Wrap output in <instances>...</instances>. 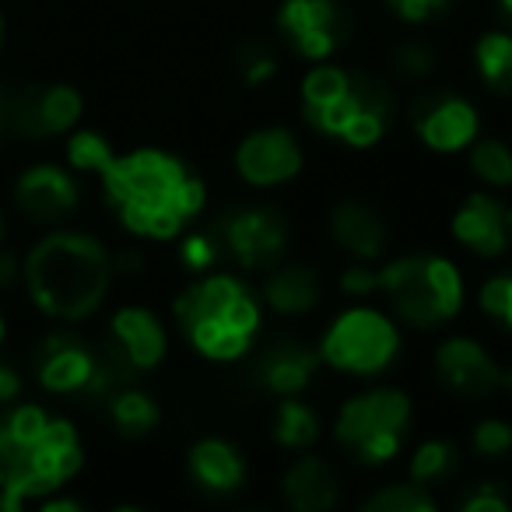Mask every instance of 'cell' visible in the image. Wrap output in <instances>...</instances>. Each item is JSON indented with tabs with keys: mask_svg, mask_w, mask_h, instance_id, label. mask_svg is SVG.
Masks as SVG:
<instances>
[{
	"mask_svg": "<svg viewBox=\"0 0 512 512\" xmlns=\"http://www.w3.org/2000/svg\"><path fill=\"white\" fill-rule=\"evenodd\" d=\"M221 249H225V242H221L218 232H190L179 242V260H183L190 271L207 274V267L218 264Z\"/></svg>",
	"mask_w": 512,
	"mask_h": 512,
	"instance_id": "obj_32",
	"label": "cell"
},
{
	"mask_svg": "<svg viewBox=\"0 0 512 512\" xmlns=\"http://www.w3.org/2000/svg\"><path fill=\"white\" fill-rule=\"evenodd\" d=\"M330 235L355 260H376V256H383L390 228H386V218L372 204H365V200H341L330 211Z\"/></svg>",
	"mask_w": 512,
	"mask_h": 512,
	"instance_id": "obj_19",
	"label": "cell"
},
{
	"mask_svg": "<svg viewBox=\"0 0 512 512\" xmlns=\"http://www.w3.org/2000/svg\"><path fill=\"white\" fill-rule=\"evenodd\" d=\"M365 509H376V512H435V498L432 488L418 481H407V484H386L379 488L376 495L365 498Z\"/></svg>",
	"mask_w": 512,
	"mask_h": 512,
	"instance_id": "obj_29",
	"label": "cell"
},
{
	"mask_svg": "<svg viewBox=\"0 0 512 512\" xmlns=\"http://www.w3.org/2000/svg\"><path fill=\"white\" fill-rule=\"evenodd\" d=\"M393 60H397V71L404 74V78H425L435 67V53L428 50L425 43H404Z\"/></svg>",
	"mask_w": 512,
	"mask_h": 512,
	"instance_id": "obj_37",
	"label": "cell"
},
{
	"mask_svg": "<svg viewBox=\"0 0 512 512\" xmlns=\"http://www.w3.org/2000/svg\"><path fill=\"white\" fill-rule=\"evenodd\" d=\"M320 365V351H309L299 341H278L264 351L260 358V383L278 397H299L316 376Z\"/></svg>",
	"mask_w": 512,
	"mask_h": 512,
	"instance_id": "obj_20",
	"label": "cell"
},
{
	"mask_svg": "<svg viewBox=\"0 0 512 512\" xmlns=\"http://www.w3.org/2000/svg\"><path fill=\"white\" fill-rule=\"evenodd\" d=\"M474 453L484 456V460H502V456L512 453V425L502 418H488L474 428Z\"/></svg>",
	"mask_w": 512,
	"mask_h": 512,
	"instance_id": "obj_34",
	"label": "cell"
},
{
	"mask_svg": "<svg viewBox=\"0 0 512 512\" xmlns=\"http://www.w3.org/2000/svg\"><path fill=\"white\" fill-rule=\"evenodd\" d=\"M453 239L474 256H502L512 246V211L498 197L470 193L453 214Z\"/></svg>",
	"mask_w": 512,
	"mask_h": 512,
	"instance_id": "obj_17",
	"label": "cell"
},
{
	"mask_svg": "<svg viewBox=\"0 0 512 512\" xmlns=\"http://www.w3.org/2000/svg\"><path fill=\"white\" fill-rule=\"evenodd\" d=\"M502 390L512 393V365H509V369H502Z\"/></svg>",
	"mask_w": 512,
	"mask_h": 512,
	"instance_id": "obj_41",
	"label": "cell"
},
{
	"mask_svg": "<svg viewBox=\"0 0 512 512\" xmlns=\"http://www.w3.org/2000/svg\"><path fill=\"white\" fill-rule=\"evenodd\" d=\"M470 169L488 186H512V148L498 137H481L470 144Z\"/></svg>",
	"mask_w": 512,
	"mask_h": 512,
	"instance_id": "obj_28",
	"label": "cell"
},
{
	"mask_svg": "<svg viewBox=\"0 0 512 512\" xmlns=\"http://www.w3.org/2000/svg\"><path fill=\"white\" fill-rule=\"evenodd\" d=\"M502 8H505V11H509V15H512V0H502Z\"/></svg>",
	"mask_w": 512,
	"mask_h": 512,
	"instance_id": "obj_43",
	"label": "cell"
},
{
	"mask_svg": "<svg viewBox=\"0 0 512 512\" xmlns=\"http://www.w3.org/2000/svg\"><path fill=\"white\" fill-rule=\"evenodd\" d=\"M18 390H22V379L11 365H0V400H15Z\"/></svg>",
	"mask_w": 512,
	"mask_h": 512,
	"instance_id": "obj_39",
	"label": "cell"
},
{
	"mask_svg": "<svg viewBox=\"0 0 512 512\" xmlns=\"http://www.w3.org/2000/svg\"><path fill=\"white\" fill-rule=\"evenodd\" d=\"M0 253H4V218H0Z\"/></svg>",
	"mask_w": 512,
	"mask_h": 512,
	"instance_id": "obj_42",
	"label": "cell"
},
{
	"mask_svg": "<svg viewBox=\"0 0 512 512\" xmlns=\"http://www.w3.org/2000/svg\"><path fill=\"white\" fill-rule=\"evenodd\" d=\"M8 127V95H0V130Z\"/></svg>",
	"mask_w": 512,
	"mask_h": 512,
	"instance_id": "obj_40",
	"label": "cell"
},
{
	"mask_svg": "<svg viewBox=\"0 0 512 512\" xmlns=\"http://www.w3.org/2000/svg\"><path fill=\"white\" fill-rule=\"evenodd\" d=\"M36 376L46 390L53 393H88L95 379V365H99V351L88 348V341L74 334H50L46 341H39L36 355Z\"/></svg>",
	"mask_w": 512,
	"mask_h": 512,
	"instance_id": "obj_16",
	"label": "cell"
},
{
	"mask_svg": "<svg viewBox=\"0 0 512 512\" xmlns=\"http://www.w3.org/2000/svg\"><path fill=\"white\" fill-rule=\"evenodd\" d=\"M15 200L29 218L57 221L78 207V183L57 165H36V169L22 172L15 186Z\"/></svg>",
	"mask_w": 512,
	"mask_h": 512,
	"instance_id": "obj_18",
	"label": "cell"
},
{
	"mask_svg": "<svg viewBox=\"0 0 512 512\" xmlns=\"http://www.w3.org/2000/svg\"><path fill=\"white\" fill-rule=\"evenodd\" d=\"M460 474V449L449 439H428L414 449L411 456V481L435 488V484H449Z\"/></svg>",
	"mask_w": 512,
	"mask_h": 512,
	"instance_id": "obj_26",
	"label": "cell"
},
{
	"mask_svg": "<svg viewBox=\"0 0 512 512\" xmlns=\"http://www.w3.org/2000/svg\"><path fill=\"white\" fill-rule=\"evenodd\" d=\"M109 418L120 428L123 435H148L151 428L158 425V404L141 390H130V386H120V390L109 397Z\"/></svg>",
	"mask_w": 512,
	"mask_h": 512,
	"instance_id": "obj_27",
	"label": "cell"
},
{
	"mask_svg": "<svg viewBox=\"0 0 512 512\" xmlns=\"http://www.w3.org/2000/svg\"><path fill=\"white\" fill-rule=\"evenodd\" d=\"M379 292L400 320L421 330L442 327L463 306L460 267L439 253H411L379 267Z\"/></svg>",
	"mask_w": 512,
	"mask_h": 512,
	"instance_id": "obj_6",
	"label": "cell"
},
{
	"mask_svg": "<svg viewBox=\"0 0 512 512\" xmlns=\"http://www.w3.org/2000/svg\"><path fill=\"white\" fill-rule=\"evenodd\" d=\"M502 369L474 337H453V341L439 344L435 351V376L446 390L456 397L481 400L488 393L502 390Z\"/></svg>",
	"mask_w": 512,
	"mask_h": 512,
	"instance_id": "obj_15",
	"label": "cell"
},
{
	"mask_svg": "<svg viewBox=\"0 0 512 512\" xmlns=\"http://www.w3.org/2000/svg\"><path fill=\"white\" fill-rule=\"evenodd\" d=\"M341 288L348 295H372V292H379V271L376 267H369L365 260H358L355 267H348V271L341 274Z\"/></svg>",
	"mask_w": 512,
	"mask_h": 512,
	"instance_id": "obj_38",
	"label": "cell"
},
{
	"mask_svg": "<svg viewBox=\"0 0 512 512\" xmlns=\"http://www.w3.org/2000/svg\"><path fill=\"white\" fill-rule=\"evenodd\" d=\"M0 337H4V320H0Z\"/></svg>",
	"mask_w": 512,
	"mask_h": 512,
	"instance_id": "obj_44",
	"label": "cell"
},
{
	"mask_svg": "<svg viewBox=\"0 0 512 512\" xmlns=\"http://www.w3.org/2000/svg\"><path fill=\"white\" fill-rule=\"evenodd\" d=\"M113 144L106 141L95 130H78L67 144V162H71L74 172H106L113 165Z\"/></svg>",
	"mask_w": 512,
	"mask_h": 512,
	"instance_id": "obj_30",
	"label": "cell"
},
{
	"mask_svg": "<svg viewBox=\"0 0 512 512\" xmlns=\"http://www.w3.org/2000/svg\"><path fill=\"white\" fill-rule=\"evenodd\" d=\"M302 113L320 134L348 148H372L390 130L393 99L386 85L362 71L313 67L302 81Z\"/></svg>",
	"mask_w": 512,
	"mask_h": 512,
	"instance_id": "obj_4",
	"label": "cell"
},
{
	"mask_svg": "<svg viewBox=\"0 0 512 512\" xmlns=\"http://www.w3.org/2000/svg\"><path fill=\"white\" fill-rule=\"evenodd\" d=\"M264 299L274 313L302 316L309 309H316V302H320V278L306 264H274L271 278L264 285Z\"/></svg>",
	"mask_w": 512,
	"mask_h": 512,
	"instance_id": "obj_23",
	"label": "cell"
},
{
	"mask_svg": "<svg viewBox=\"0 0 512 512\" xmlns=\"http://www.w3.org/2000/svg\"><path fill=\"white\" fill-rule=\"evenodd\" d=\"M190 477L211 495H228L246 477L242 453L225 439H200L190 449Z\"/></svg>",
	"mask_w": 512,
	"mask_h": 512,
	"instance_id": "obj_22",
	"label": "cell"
},
{
	"mask_svg": "<svg viewBox=\"0 0 512 512\" xmlns=\"http://www.w3.org/2000/svg\"><path fill=\"white\" fill-rule=\"evenodd\" d=\"M81 95L71 85H36L22 88L8 99V127L22 137H53L78 123Z\"/></svg>",
	"mask_w": 512,
	"mask_h": 512,
	"instance_id": "obj_14",
	"label": "cell"
},
{
	"mask_svg": "<svg viewBox=\"0 0 512 512\" xmlns=\"http://www.w3.org/2000/svg\"><path fill=\"white\" fill-rule=\"evenodd\" d=\"M165 344H169V337H165V327L158 323V316L151 309L127 306L109 323V337L102 351L130 379L137 372L155 369L165 358Z\"/></svg>",
	"mask_w": 512,
	"mask_h": 512,
	"instance_id": "obj_12",
	"label": "cell"
},
{
	"mask_svg": "<svg viewBox=\"0 0 512 512\" xmlns=\"http://www.w3.org/2000/svg\"><path fill=\"white\" fill-rule=\"evenodd\" d=\"M481 309L498 323V327L512 330V271L495 274L484 281L481 288Z\"/></svg>",
	"mask_w": 512,
	"mask_h": 512,
	"instance_id": "obj_33",
	"label": "cell"
},
{
	"mask_svg": "<svg viewBox=\"0 0 512 512\" xmlns=\"http://www.w3.org/2000/svg\"><path fill=\"white\" fill-rule=\"evenodd\" d=\"M411 127L425 148L453 155L477 141V109L463 95L428 92L411 106Z\"/></svg>",
	"mask_w": 512,
	"mask_h": 512,
	"instance_id": "obj_11",
	"label": "cell"
},
{
	"mask_svg": "<svg viewBox=\"0 0 512 512\" xmlns=\"http://www.w3.org/2000/svg\"><path fill=\"white\" fill-rule=\"evenodd\" d=\"M176 323L197 355L211 362H235L260 334V306L242 281L207 274L176 299Z\"/></svg>",
	"mask_w": 512,
	"mask_h": 512,
	"instance_id": "obj_5",
	"label": "cell"
},
{
	"mask_svg": "<svg viewBox=\"0 0 512 512\" xmlns=\"http://www.w3.org/2000/svg\"><path fill=\"white\" fill-rule=\"evenodd\" d=\"M463 512H505L509 509V495L502 491L498 481H481L460 498Z\"/></svg>",
	"mask_w": 512,
	"mask_h": 512,
	"instance_id": "obj_35",
	"label": "cell"
},
{
	"mask_svg": "<svg viewBox=\"0 0 512 512\" xmlns=\"http://www.w3.org/2000/svg\"><path fill=\"white\" fill-rule=\"evenodd\" d=\"M302 144L292 130L264 127L253 130L246 141L235 148V169L249 186H281L302 172Z\"/></svg>",
	"mask_w": 512,
	"mask_h": 512,
	"instance_id": "obj_13",
	"label": "cell"
},
{
	"mask_svg": "<svg viewBox=\"0 0 512 512\" xmlns=\"http://www.w3.org/2000/svg\"><path fill=\"white\" fill-rule=\"evenodd\" d=\"M81 467V442L71 421L43 407H15L0 418V509L64 488Z\"/></svg>",
	"mask_w": 512,
	"mask_h": 512,
	"instance_id": "obj_2",
	"label": "cell"
},
{
	"mask_svg": "<svg viewBox=\"0 0 512 512\" xmlns=\"http://www.w3.org/2000/svg\"><path fill=\"white\" fill-rule=\"evenodd\" d=\"M411 428V397L390 386L358 393L337 414V442L348 449L355 460L379 467L400 453Z\"/></svg>",
	"mask_w": 512,
	"mask_h": 512,
	"instance_id": "obj_7",
	"label": "cell"
},
{
	"mask_svg": "<svg viewBox=\"0 0 512 512\" xmlns=\"http://www.w3.org/2000/svg\"><path fill=\"white\" fill-rule=\"evenodd\" d=\"M397 351L400 334L393 320L369 306L341 313L320 341L323 362L337 372H351V376H376V372L390 369Z\"/></svg>",
	"mask_w": 512,
	"mask_h": 512,
	"instance_id": "obj_8",
	"label": "cell"
},
{
	"mask_svg": "<svg viewBox=\"0 0 512 512\" xmlns=\"http://www.w3.org/2000/svg\"><path fill=\"white\" fill-rule=\"evenodd\" d=\"M285 502L299 512H330L337 505V474L320 456H299L285 474Z\"/></svg>",
	"mask_w": 512,
	"mask_h": 512,
	"instance_id": "obj_21",
	"label": "cell"
},
{
	"mask_svg": "<svg viewBox=\"0 0 512 512\" xmlns=\"http://www.w3.org/2000/svg\"><path fill=\"white\" fill-rule=\"evenodd\" d=\"M386 4L393 8V15L411 25H425L453 8V0H386Z\"/></svg>",
	"mask_w": 512,
	"mask_h": 512,
	"instance_id": "obj_36",
	"label": "cell"
},
{
	"mask_svg": "<svg viewBox=\"0 0 512 512\" xmlns=\"http://www.w3.org/2000/svg\"><path fill=\"white\" fill-rule=\"evenodd\" d=\"M474 64L481 81L498 95H512V36L509 32H484L474 46Z\"/></svg>",
	"mask_w": 512,
	"mask_h": 512,
	"instance_id": "obj_25",
	"label": "cell"
},
{
	"mask_svg": "<svg viewBox=\"0 0 512 512\" xmlns=\"http://www.w3.org/2000/svg\"><path fill=\"white\" fill-rule=\"evenodd\" d=\"M320 432H323L320 414H316L309 404H302V400L285 397L278 404V411H274L271 435H274V442H278V446H285V449H309V446H316Z\"/></svg>",
	"mask_w": 512,
	"mask_h": 512,
	"instance_id": "obj_24",
	"label": "cell"
},
{
	"mask_svg": "<svg viewBox=\"0 0 512 512\" xmlns=\"http://www.w3.org/2000/svg\"><path fill=\"white\" fill-rule=\"evenodd\" d=\"M113 278L106 246L85 232H53L25 260V285L43 313L85 320L102 306Z\"/></svg>",
	"mask_w": 512,
	"mask_h": 512,
	"instance_id": "obj_3",
	"label": "cell"
},
{
	"mask_svg": "<svg viewBox=\"0 0 512 512\" xmlns=\"http://www.w3.org/2000/svg\"><path fill=\"white\" fill-rule=\"evenodd\" d=\"M235 71L246 85H264L278 74V57L267 43L260 39H246V43L235 50Z\"/></svg>",
	"mask_w": 512,
	"mask_h": 512,
	"instance_id": "obj_31",
	"label": "cell"
},
{
	"mask_svg": "<svg viewBox=\"0 0 512 512\" xmlns=\"http://www.w3.org/2000/svg\"><path fill=\"white\" fill-rule=\"evenodd\" d=\"M218 235L228 253L249 271H267V267L281 264V256L288 253V239H292L288 221L271 207H242V211L228 214Z\"/></svg>",
	"mask_w": 512,
	"mask_h": 512,
	"instance_id": "obj_10",
	"label": "cell"
},
{
	"mask_svg": "<svg viewBox=\"0 0 512 512\" xmlns=\"http://www.w3.org/2000/svg\"><path fill=\"white\" fill-rule=\"evenodd\" d=\"M102 186L123 225L144 239H172L204 207V183L197 172L158 148L113 158L102 172Z\"/></svg>",
	"mask_w": 512,
	"mask_h": 512,
	"instance_id": "obj_1",
	"label": "cell"
},
{
	"mask_svg": "<svg viewBox=\"0 0 512 512\" xmlns=\"http://www.w3.org/2000/svg\"><path fill=\"white\" fill-rule=\"evenodd\" d=\"M278 32L299 57L330 60L351 39V18L341 0H285Z\"/></svg>",
	"mask_w": 512,
	"mask_h": 512,
	"instance_id": "obj_9",
	"label": "cell"
}]
</instances>
